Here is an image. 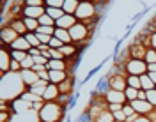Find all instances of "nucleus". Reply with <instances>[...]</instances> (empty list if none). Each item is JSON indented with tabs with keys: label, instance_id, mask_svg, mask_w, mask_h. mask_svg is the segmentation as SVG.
Wrapping results in <instances>:
<instances>
[{
	"label": "nucleus",
	"instance_id": "21",
	"mask_svg": "<svg viewBox=\"0 0 156 122\" xmlns=\"http://www.w3.org/2000/svg\"><path fill=\"white\" fill-rule=\"evenodd\" d=\"M146 53H147V48H144L142 44L140 46H131L129 48V55H131V58H146Z\"/></svg>",
	"mask_w": 156,
	"mask_h": 122
},
{
	"label": "nucleus",
	"instance_id": "15",
	"mask_svg": "<svg viewBox=\"0 0 156 122\" xmlns=\"http://www.w3.org/2000/svg\"><path fill=\"white\" fill-rule=\"evenodd\" d=\"M9 48H11V50H21V51H29L32 46H30V43L27 41V37H25V36H20V37L16 39V41H14V43H12Z\"/></svg>",
	"mask_w": 156,
	"mask_h": 122
},
{
	"label": "nucleus",
	"instance_id": "42",
	"mask_svg": "<svg viewBox=\"0 0 156 122\" xmlns=\"http://www.w3.org/2000/svg\"><path fill=\"white\" fill-rule=\"evenodd\" d=\"M122 106H124V104H119V103H110L107 106L108 110H110V112L114 113V112H119V110H122Z\"/></svg>",
	"mask_w": 156,
	"mask_h": 122
},
{
	"label": "nucleus",
	"instance_id": "23",
	"mask_svg": "<svg viewBox=\"0 0 156 122\" xmlns=\"http://www.w3.org/2000/svg\"><path fill=\"white\" fill-rule=\"evenodd\" d=\"M94 120H96V122H114L115 119H114V113L110 112L108 108H105V110L99 113V115H98Z\"/></svg>",
	"mask_w": 156,
	"mask_h": 122
},
{
	"label": "nucleus",
	"instance_id": "51",
	"mask_svg": "<svg viewBox=\"0 0 156 122\" xmlns=\"http://www.w3.org/2000/svg\"><path fill=\"white\" fill-rule=\"evenodd\" d=\"M90 122H96V120H90Z\"/></svg>",
	"mask_w": 156,
	"mask_h": 122
},
{
	"label": "nucleus",
	"instance_id": "16",
	"mask_svg": "<svg viewBox=\"0 0 156 122\" xmlns=\"http://www.w3.org/2000/svg\"><path fill=\"white\" fill-rule=\"evenodd\" d=\"M46 69H48V71H53V69L66 71V69H68V62H66V60H57V58H50L48 64H46Z\"/></svg>",
	"mask_w": 156,
	"mask_h": 122
},
{
	"label": "nucleus",
	"instance_id": "2",
	"mask_svg": "<svg viewBox=\"0 0 156 122\" xmlns=\"http://www.w3.org/2000/svg\"><path fill=\"white\" fill-rule=\"evenodd\" d=\"M96 12H98V7L90 2V0H85V2H80L78 4V9L75 12V16L78 18V21L82 23H90L92 19L96 18Z\"/></svg>",
	"mask_w": 156,
	"mask_h": 122
},
{
	"label": "nucleus",
	"instance_id": "48",
	"mask_svg": "<svg viewBox=\"0 0 156 122\" xmlns=\"http://www.w3.org/2000/svg\"><path fill=\"white\" fill-rule=\"evenodd\" d=\"M149 71H156V62L154 64H147V73Z\"/></svg>",
	"mask_w": 156,
	"mask_h": 122
},
{
	"label": "nucleus",
	"instance_id": "8",
	"mask_svg": "<svg viewBox=\"0 0 156 122\" xmlns=\"http://www.w3.org/2000/svg\"><path fill=\"white\" fill-rule=\"evenodd\" d=\"M128 87L126 76L124 75H108V89H115V90H124Z\"/></svg>",
	"mask_w": 156,
	"mask_h": 122
},
{
	"label": "nucleus",
	"instance_id": "45",
	"mask_svg": "<svg viewBox=\"0 0 156 122\" xmlns=\"http://www.w3.org/2000/svg\"><path fill=\"white\" fill-rule=\"evenodd\" d=\"M133 122H153V120H151V119H149L147 115H138V117H136V119H135Z\"/></svg>",
	"mask_w": 156,
	"mask_h": 122
},
{
	"label": "nucleus",
	"instance_id": "4",
	"mask_svg": "<svg viewBox=\"0 0 156 122\" xmlns=\"http://www.w3.org/2000/svg\"><path fill=\"white\" fill-rule=\"evenodd\" d=\"M69 34H71L73 43H82V41H83V39H87V36H89V27H87V23H82V21H78L75 27L69 28Z\"/></svg>",
	"mask_w": 156,
	"mask_h": 122
},
{
	"label": "nucleus",
	"instance_id": "11",
	"mask_svg": "<svg viewBox=\"0 0 156 122\" xmlns=\"http://www.w3.org/2000/svg\"><path fill=\"white\" fill-rule=\"evenodd\" d=\"M2 62H0V69H2V75L9 73L11 71V62H12V57H11V51H7V46H2Z\"/></svg>",
	"mask_w": 156,
	"mask_h": 122
},
{
	"label": "nucleus",
	"instance_id": "28",
	"mask_svg": "<svg viewBox=\"0 0 156 122\" xmlns=\"http://www.w3.org/2000/svg\"><path fill=\"white\" fill-rule=\"evenodd\" d=\"M138 90H140V89H133V87H126V89H124V94H126V101L128 103L138 99Z\"/></svg>",
	"mask_w": 156,
	"mask_h": 122
},
{
	"label": "nucleus",
	"instance_id": "31",
	"mask_svg": "<svg viewBox=\"0 0 156 122\" xmlns=\"http://www.w3.org/2000/svg\"><path fill=\"white\" fill-rule=\"evenodd\" d=\"M126 83H128V87H133V89H140V76L128 75V76H126Z\"/></svg>",
	"mask_w": 156,
	"mask_h": 122
},
{
	"label": "nucleus",
	"instance_id": "25",
	"mask_svg": "<svg viewBox=\"0 0 156 122\" xmlns=\"http://www.w3.org/2000/svg\"><path fill=\"white\" fill-rule=\"evenodd\" d=\"M23 23L27 27V32H36L39 28V19H36V18H25L23 16Z\"/></svg>",
	"mask_w": 156,
	"mask_h": 122
},
{
	"label": "nucleus",
	"instance_id": "38",
	"mask_svg": "<svg viewBox=\"0 0 156 122\" xmlns=\"http://www.w3.org/2000/svg\"><path fill=\"white\" fill-rule=\"evenodd\" d=\"M62 46H64V43H62L58 37L51 36V39H50V48H62Z\"/></svg>",
	"mask_w": 156,
	"mask_h": 122
},
{
	"label": "nucleus",
	"instance_id": "52",
	"mask_svg": "<svg viewBox=\"0 0 156 122\" xmlns=\"http://www.w3.org/2000/svg\"><path fill=\"white\" fill-rule=\"evenodd\" d=\"M44 2H46V0H44Z\"/></svg>",
	"mask_w": 156,
	"mask_h": 122
},
{
	"label": "nucleus",
	"instance_id": "37",
	"mask_svg": "<svg viewBox=\"0 0 156 122\" xmlns=\"http://www.w3.org/2000/svg\"><path fill=\"white\" fill-rule=\"evenodd\" d=\"M44 5H46V7H60V9H62L64 0H46V2H44Z\"/></svg>",
	"mask_w": 156,
	"mask_h": 122
},
{
	"label": "nucleus",
	"instance_id": "3",
	"mask_svg": "<svg viewBox=\"0 0 156 122\" xmlns=\"http://www.w3.org/2000/svg\"><path fill=\"white\" fill-rule=\"evenodd\" d=\"M124 71L128 75L133 76H142L147 73V62L142 58H129L126 64H124Z\"/></svg>",
	"mask_w": 156,
	"mask_h": 122
},
{
	"label": "nucleus",
	"instance_id": "49",
	"mask_svg": "<svg viewBox=\"0 0 156 122\" xmlns=\"http://www.w3.org/2000/svg\"><path fill=\"white\" fill-rule=\"evenodd\" d=\"M147 75L151 76V80H153V82H154V83H156V71H149Z\"/></svg>",
	"mask_w": 156,
	"mask_h": 122
},
{
	"label": "nucleus",
	"instance_id": "34",
	"mask_svg": "<svg viewBox=\"0 0 156 122\" xmlns=\"http://www.w3.org/2000/svg\"><path fill=\"white\" fill-rule=\"evenodd\" d=\"M34 66H36V60L32 55H27L25 60H21V69H32Z\"/></svg>",
	"mask_w": 156,
	"mask_h": 122
},
{
	"label": "nucleus",
	"instance_id": "7",
	"mask_svg": "<svg viewBox=\"0 0 156 122\" xmlns=\"http://www.w3.org/2000/svg\"><path fill=\"white\" fill-rule=\"evenodd\" d=\"M105 101H107V104H110V103L124 104V103H126V94H124V90H115V89H108L107 92H105Z\"/></svg>",
	"mask_w": 156,
	"mask_h": 122
},
{
	"label": "nucleus",
	"instance_id": "6",
	"mask_svg": "<svg viewBox=\"0 0 156 122\" xmlns=\"http://www.w3.org/2000/svg\"><path fill=\"white\" fill-rule=\"evenodd\" d=\"M129 104L133 106V110H135L138 115H149L151 112H154L156 106H153V104L149 103V101H142V99H135V101H129Z\"/></svg>",
	"mask_w": 156,
	"mask_h": 122
},
{
	"label": "nucleus",
	"instance_id": "1",
	"mask_svg": "<svg viewBox=\"0 0 156 122\" xmlns=\"http://www.w3.org/2000/svg\"><path fill=\"white\" fill-rule=\"evenodd\" d=\"M39 122H60L64 117V106L58 101H48L39 110Z\"/></svg>",
	"mask_w": 156,
	"mask_h": 122
},
{
	"label": "nucleus",
	"instance_id": "26",
	"mask_svg": "<svg viewBox=\"0 0 156 122\" xmlns=\"http://www.w3.org/2000/svg\"><path fill=\"white\" fill-rule=\"evenodd\" d=\"M46 14H50L51 18L57 21V19H60L66 12H64V9H60V7H46Z\"/></svg>",
	"mask_w": 156,
	"mask_h": 122
},
{
	"label": "nucleus",
	"instance_id": "24",
	"mask_svg": "<svg viewBox=\"0 0 156 122\" xmlns=\"http://www.w3.org/2000/svg\"><path fill=\"white\" fill-rule=\"evenodd\" d=\"M11 27L14 28V30L18 32L20 36H25V34H27V27H25V23H23V18H20V19H12Z\"/></svg>",
	"mask_w": 156,
	"mask_h": 122
},
{
	"label": "nucleus",
	"instance_id": "29",
	"mask_svg": "<svg viewBox=\"0 0 156 122\" xmlns=\"http://www.w3.org/2000/svg\"><path fill=\"white\" fill-rule=\"evenodd\" d=\"M25 37H27V41L30 43V46H32V48H39L41 41H39V37H37V34H36V32H27V34H25Z\"/></svg>",
	"mask_w": 156,
	"mask_h": 122
},
{
	"label": "nucleus",
	"instance_id": "17",
	"mask_svg": "<svg viewBox=\"0 0 156 122\" xmlns=\"http://www.w3.org/2000/svg\"><path fill=\"white\" fill-rule=\"evenodd\" d=\"M55 37H58L64 44H69V43H73V39H71V34H69L68 28H58L55 27V34H53Z\"/></svg>",
	"mask_w": 156,
	"mask_h": 122
},
{
	"label": "nucleus",
	"instance_id": "9",
	"mask_svg": "<svg viewBox=\"0 0 156 122\" xmlns=\"http://www.w3.org/2000/svg\"><path fill=\"white\" fill-rule=\"evenodd\" d=\"M44 12H46V7H44V5H25V7H23V16H25V18L39 19Z\"/></svg>",
	"mask_w": 156,
	"mask_h": 122
},
{
	"label": "nucleus",
	"instance_id": "12",
	"mask_svg": "<svg viewBox=\"0 0 156 122\" xmlns=\"http://www.w3.org/2000/svg\"><path fill=\"white\" fill-rule=\"evenodd\" d=\"M58 96H60V89H58V85L48 83L46 90H44V94H43V99H44V103H48V101H57Z\"/></svg>",
	"mask_w": 156,
	"mask_h": 122
},
{
	"label": "nucleus",
	"instance_id": "36",
	"mask_svg": "<svg viewBox=\"0 0 156 122\" xmlns=\"http://www.w3.org/2000/svg\"><path fill=\"white\" fill-rule=\"evenodd\" d=\"M58 89H60V94H69L71 92V80H64L62 83L58 85Z\"/></svg>",
	"mask_w": 156,
	"mask_h": 122
},
{
	"label": "nucleus",
	"instance_id": "30",
	"mask_svg": "<svg viewBox=\"0 0 156 122\" xmlns=\"http://www.w3.org/2000/svg\"><path fill=\"white\" fill-rule=\"evenodd\" d=\"M55 23H57V21L51 18L50 14H46V12H44V14H43V16L39 18V25H46V27H55Z\"/></svg>",
	"mask_w": 156,
	"mask_h": 122
},
{
	"label": "nucleus",
	"instance_id": "10",
	"mask_svg": "<svg viewBox=\"0 0 156 122\" xmlns=\"http://www.w3.org/2000/svg\"><path fill=\"white\" fill-rule=\"evenodd\" d=\"M20 76H21L23 83L27 85V89H29V87H32V85L36 83L37 80H41V78H39V75L34 71V69H21V71H20Z\"/></svg>",
	"mask_w": 156,
	"mask_h": 122
},
{
	"label": "nucleus",
	"instance_id": "39",
	"mask_svg": "<svg viewBox=\"0 0 156 122\" xmlns=\"http://www.w3.org/2000/svg\"><path fill=\"white\" fill-rule=\"evenodd\" d=\"M147 92V101L153 104V106H156V89H153V90H146Z\"/></svg>",
	"mask_w": 156,
	"mask_h": 122
},
{
	"label": "nucleus",
	"instance_id": "22",
	"mask_svg": "<svg viewBox=\"0 0 156 122\" xmlns=\"http://www.w3.org/2000/svg\"><path fill=\"white\" fill-rule=\"evenodd\" d=\"M78 0H64V5H62V9H64V12L66 14H75L78 9Z\"/></svg>",
	"mask_w": 156,
	"mask_h": 122
},
{
	"label": "nucleus",
	"instance_id": "13",
	"mask_svg": "<svg viewBox=\"0 0 156 122\" xmlns=\"http://www.w3.org/2000/svg\"><path fill=\"white\" fill-rule=\"evenodd\" d=\"M78 23V18L75 16V14H64L60 19H57V23H55V27L58 28H71V27H75Z\"/></svg>",
	"mask_w": 156,
	"mask_h": 122
},
{
	"label": "nucleus",
	"instance_id": "27",
	"mask_svg": "<svg viewBox=\"0 0 156 122\" xmlns=\"http://www.w3.org/2000/svg\"><path fill=\"white\" fill-rule=\"evenodd\" d=\"M58 50H60V51L64 53V57H66V58H68V57L76 55V51H78L76 46H75L73 43H69V44H64V46H62V48H58Z\"/></svg>",
	"mask_w": 156,
	"mask_h": 122
},
{
	"label": "nucleus",
	"instance_id": "47",
	"mask_svg": "<svg viewBox=\"0 0 156 122\" xmlns=\"http://www.w3.org/2000/svg\"><path fill=\"white\" fill-rule=\"evenodd\" d=\"M138 99H142V101H146V99H147V92H146V90H142V89L138 90Z\"/></svg>",
	"mask_w": 156,
	"mask_h": 122
},
{
	"label": "nucleus",
	"instance_id": "19",
	"mask_svg": "<svg viewBox=\"0 0 156 122\" xmlns=\"http://www.w3.org/2000/svg\"><path fill=\"white\" fill-rule=\"evenodd\" d=\"M21 99H25V101H29V103H32V106L36 103H44V99H43V96L39 94H34V92H30V90H27V92H23V94L20 96Z\"/></svg>",
	"mask_w": 156,
	"mask_h": 122
},
{
	"label": "nucleus",
	"instance_id": "41",
	"mask_svg": "<svg viewBox=\"0 0 156 122\" xmlns=\"http://www.w3.org/2000/svg\"><path fill=\"white\" fill-rule=\"evenodd\" d=\"M11 71L20 73V71H21V62H18V60H14V58H12V62H11Z\"/></svg>",
	"mask_w": 156,
	"mask_h": 122
},
{
	"label": "nucleus",
	"instance_id": "35",
	"mask_svg": "<svg viewBox=\"0 0 156 122\" xmlns=\"http://www.w3.org/2000/svg\"><path fill=\"white\" fill-rule=\"evenodd\" d=\"M146 60L147 64H154L156 62V50L154 48H147V53H146Z\"/></svg>",
	"mask_w": 156,
	"mask_h": 122
},
{
	"label": "nucleus",
	"instance_id": "43",
	"mask_svg": "<svg viewBox=\"0 0 156 122\" xmlns=\"http://www.w3.org/2000/svg\"><path fill=\"white\" fill-rule=\"evenodd\" d=\"M25 5H44V0H25Z\"/></svg>",
	"mask_w": 156,
	"mask_h": 122
},
{
	"label": "nucleus",
	"instance_id": "14",
	"mask_svg": "<svg viewBox=\"0 0 156 122\" xmlns=\"http://www.w3.org/2000/svg\"><path fill=\"white\" fill-rule=\"evenodd\" d=\"M64 80H68V73H66V71H58V69L50 71V83L60 85Z\"/></svg>",
	"mask_w": 156,
	"mask_h": 122
},
{
	"label": "nucleus",
	"instance_id": "20",
	"mask_svg": "<svg viewBox=\"0 0 156 122\" xmlns=\"http://www.w3.org/2000/svg\"><path fill=\"white\" fill-rule=\"evenodd\" d=\"M140 89L142 90H153V89H156V83L151 80V76L147 75V73L140 76Z\"/></svg>",
	"mask_w": 156,
	"mask_h": 122
},
{
	"label": "nucleus",
	"instance_id": "46",
	"mask_svg": "<svg viewBox=\"0 0 156 122\" xmlns=\"http://www.w3.org/2000/svg\"><path fill=\"white\" fill-rule=\"evenodd\" d=\"M29 55L39 57V55H41V50H39V48H30V50H29Z\"/></svg>",
	"mask_w": 156,
	"mask_h": 122
},
{
	"label": "nucleus",
	"instance_id": "40",
	"mask_svg": "<svg viewBox=\"0 0 156 122\" xmlns=\"http://www.w3.org/2000/svg\"><path fill=\"white\" fill-rule=\"evenodd\" d=\"M114 119L119 122H126V113L122 112V110H119V112H114Z\"/></svg>",
	"mask_w": 156,
	"mask_h": 122
},
{
	"label": "nucleus",
	"instance_id": "33",
	"mask_svg": "<svg viewBox=\"0 0 156 122\" xmlns=\"http://www.w3.org/2000/svg\"><path fill=\"white\" fill-rule=\"evenodd\" d=\"M36 34H46V36H53L55 34V27H46V25H39Z\"/></svg>",
	"mask_w": 156,
	"mask_h": 122
},
{
	"label": "nucleus",
	"instance_id": "5",
	"mask_svg": "<svg viewBox=\"0 0 156 122\" xmlns=\"http://www.w3.org/2000/svg\"><path fill=\"white\" fill-rule=\"evenodd\" d=\"M18 37H20V34L11 27V25H4V27H2L0 39H2V44H4V46H11V44H12Z\"/></svg>",
	"mask_w": 156,
	"mask_h": 122
},
{
	"label": "nucleus",
	"instance_id": "18",
	"mask_svg": "<svg viewBox=\"0 0 156 122\" xmlns=\"http://www.w3.org/2000/svg\"><path fill=\"white\" fill-rule=\"evenodd\" d=\"M48 83H50V82H46V80H37L32 87H29V90H30V92H34V94L43 96V94H44V90H46V87H48Z\"/></svg>",
	"mask_w": 156,
	"mask_h": 122
},
{
	"label": "nucleus",
	"instance_id": "32",
	"mask_svg": "<svg viewBox=\"0 0 156 122\" xmlns=\"http://www.w3.org/2000/svg\"><path fill=\"white\" fill-rule=\"evenodd\" d=\"M27 55H29V51H21V50H11V57H12L14 60H18V62L25 60V58H27Z\"/></svg>",
	"mask_w": 156,
	"mask_h": 122
},
{
	"label": "nucleus",
	"instance_id": "44",
	"mask_svg": "<svg viewBox=\"0 0 156 122\" xmlns=\"http://www.w3.org/2000/svg\"><path fill=\"white\" fill-rule=\"evenodd\" d=\"M149 48H154V50H156V32L151 34V39H149Z\"/></svg>",
	"mask_w": 156,
	"mask_h": 122
},
{
	"label": "nucleus",
	"instance_id": "50",
	"mask_svg": "<svg viewBox=\"0 0 156 122\" xmlns=\"http://www.w3.org/2000/svg\"><path fill=\"white\" fill-rule=\"evenodd\" d=\"M78 2H85V0H78Z\"/></svg>",
	"mask_w": 156,
	"mask_h": 122
}]
</instances>
